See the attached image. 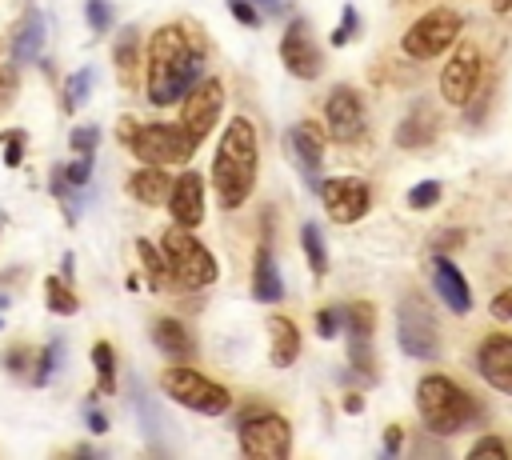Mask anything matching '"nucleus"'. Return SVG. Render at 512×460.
Wrapping results in <instances>:
<instances>
[{
    "label": "nucleus",
    "instance_id": "42",
    "mask_svg": "<svg viewBox=\"0 0 512 460\" xmlns=\"http://www.w3.org/2000/svg\"><path fill=\"white\" fill-rule=\"evenodd\" d=\"M32 360H36V356H32L28 344H12V348L4 352V368H8V372H24Z\"/></svg>",
    "mask_w": 512,
    "mask_h": 460
},
{
    "label": "nucleus",
    "instance_id": "50",
    "mask_svg": "<svg viewBox=\"0 0 512 460\" xmlns=\"http://www.w3.org/2000/svg\"><path fill=\"white\" fill-rule=\"evenodd\" d=\"M360 408H364V400H360L356 392H352V396H344V412H360Z\"/></svg>",
    "mask_w": 512,
    "mask_h": 460
},
{
    "label": "nucleus",
    "instance_id": "23",
    "mask_svg": "<svg viewBox=\"0 0 512 460\" xmlns=\"http://www.w3.org/2000/svg\"><path fill=\"white\" fill-rule=\"evenodd\" d=\"M128 192H132L140 204L156 208L160 200H168V192H172V176L164 172V164H144V168H136V172L128 176Z\"/></svg>",
    "mask_w": 512,
    "mask_h": 460
},
{
    "label": "nucleus",
    "instance_id": "29",
    "mask_svg": "<svg viewBox=\"0 0 512 460\" xmlns=\"http://www.w3.org/2000/svg\"><path fill=\"white\" fill-rule=\"evenodd\" d=\"M136 56H140V32L128 24L120 36H116V68H120V76L128 80L132 76V68H136Z\"/></svg>",
    "mask_w": 512,
    "mask_h": 460
},
{
    "label": "nucleus",
    "instance_id": "40",
    "mask_svg": "<svg viewBox=\"0 0 512 460\" xmlns=\"http://www.w3.org/2000/svg\"><path fill=\"white\" fill-rule=\"evenodd\" d=\"M88 176H92V156H80V160L64 164V180H68V188H84Z\"/></svg>",
    "mask_w": 512,
    "mask_h": 460
},
{
    "label": "nucleus",
    "instance_id": "8",
    "mask_svg": "<svg viewBox=\"0 0 512 460\" xmlns=\"http://www.w3.org/2000/svg\"><path fill=\"white\" fill-rule=\"evenodd\" d=\"M196 148L200 144L180 124H136V132L128 136V152L140 164H184Z\"/></svg>",
    "mask_w": 512,
    "mask_h": 460
},
{
    "label": "nucleus",
    "instance_id": "51",
    "mask_svg": "<svg viewBox=\"0 0 512 460\" xmlns=\"http://www.w3.org/2000/svg\"><path fill=\"white\" fill-rule=\"evenodd\" d=\"M492 8L496 12H512V0H492Z\"/></svg>",
    "mask_w": 512,
    "mask_h": 460
},
{
    "label": "nucleus",
    "instance_id": "37",
    "mask_svg": "<svg viewBox=\"0 0 512 460\" xmlns=\"http://www.w3.org/2000/svg\"><path fill=\"white\" fill-rule=\"evenodd\" d=\"M340 328H344V308H320V312H316V332H320V340H332Z\"/></svg>",
    "mask_w": 512,
    "mask_h": 460
},
{
    "label": "nucleus",
    "instance_id": "27",
    "mask_svg": "<svg viewBox=\"0 0 512 460\" xmlns=\"http://www.w3.org/2000/svg\"><path fill=\"white\" fill-rule=\"evenodd\" d=\"M44 296H48V312H56V316H72L76 308H80V300H76V292L60 280V276H52V280H44Z\"/></svg>",
    "mask_w": 512,
    "mask_h": 460
},
{
    "label": "nucleus",
    "instance_id": "19",
    "mask_svg": "<svg viewBox=\"0 0 512 460\" xmlns=\"http://www.w3.org/2000/svg\"><path fill=\"white\" fill-rule=\"evenodd\" d=\"M436 136H440V116H436V108H432L428 100L412 104L408 116L396 124V144L408 148V152H412V148H428Z\"/></svg>",
    "mask_w": 512,
    "mask_h": 460
},
{
    "label": "nucleus",
    "instance_id": "45",
    "mask_svg": "<svg viewBox=\"0 0 512 460\" xmlns=\"http://www.w3.org/2000/svg\"><path fill=\"white\" fill-rule=\"evenodd\" d=\"M84 420H88V432H96V436H100V432H108V416H104V412L88 408V416H84Z\"/></svg>",
    "mask_w": 512,
    "mask_h": 460
},
{
    "label": "nucleus",
    "instance_id": "9",
    "mask_svg": "<svg viewBox=\"0 0 512 460\" xmlns=\"http://www.w3.org/2000/svg\"><path fill=\"white\" fill-rule=\"evenodd\" d=\"M240 432V452L248 460H284L292 452V428L276 412H256L236 424Z\"/></svg>",
    "mask_w": 512,
    "mask_h": 460
},
{
    "label": "nucleus",
    "instance_id": "1",
    "mask_svg": "<svg viewBox=\"0 0 512 460\" xmlns=\"http://www.w3.org/2000/svg\"><path fill=\"white\" fill-rule=\"evenodd\" d=\"M204 52L208 48L200 44V32L192 24L176 20L156 28L148 44V100L156 108L184 100V92L204 76Z\"/></svg>",
    "mask_w": 512,
    "mask_h": 460
},
{
    "label": "nucleus",
    "instance_id": "18",
    "mask_svg": "<svg viewBox=\"0 0 512 460\" xmlns=\"http://www.w3.org/2000/svg\"><path fill=\"white\" fill-rule=\"evenodd\" d=\"M432 288H436V296L448 304V312L464 316V312L472 308V288H468L464 272H460L444 252L432 256Z\"/></svg>",
    "mask_w": 512,
    "mask_h": 460
},
{
    "label": "nucleus",
    "instance_id": "11",
    "mask_svg": "<svg viewBox=\"0 0 512 460\" xmlns=\"http://www.w3.org/2000/svg\"><path fill=\"white\" fill-rule=\"evenodd\" d=\"M480 80H484V60H480V48L476 44H452V56H448V64H444V72H440V96L448 100V104H456V108H464L468 100H472V92L480 88Z\"/></svg>",
    "mask_w": 512,
    "mask_h": 460
},
{
    "label": "nucleus",
    "instance_id": "13",
    "mask_svg": "<svg viewBox=\"0 0 512 460\" xmlns=\"http://www.w3.org/2000/svg\"><path fill=\"white\" fill-rule=\"evenodd\" d=\"M324 124H328V136L340 140V144H356L364 140V128H368V116H364V100L352 84H336L324 100Z\"/></svg>",
    "mask_w": 512,
    "mask_h": 460
},
{
    "label": "nucleus",
    "instance_id": "26",
    "mask_svg": "<svg viewBox=\"0 0 512 460\" xmlns=\"http://www.w3.org/2000/svg\"><path fill=\"white\" fill-rule=\"evenodd\" d=\"M60 360H64V340H48V344H44V352L32 360V384H36V388H44V384L56 376Z\"/></svg>",
    "mask_w": 512,
    "mask_h": 460
},
{
    "label": "nucleus",
    "instance_id": "20",
    "mask_svg": "<svg viewBox=\"0 0 512 460\" xmlns=\"http://www.w3.org/2000/svg\"><path fill=\"white\" fill-rule=\"evenodd\" d=\"M252 296L264 300V304H276L284 296V284H280V268H276V256H272V240L264 236L260 248H256V260H252Z\"/></svg>",
    "mask_w": 512,
    "mask_h": 460
},
{
    "label": "nucleus",
    "instance_id": "43",
    "mask_svg": "<svg viewBox=\"0 0 512 460\" xmlns=\"http://www.w3.org/2000/svg\"><path fill=\"white\" fill-rule=\"evenodd\" d=\"M488 312H492L496 320H512V288L496 292V296H492V304H488Z\"/></svg>",
    "mask_w": 512,
    "mask_h": 460
},
{
    "label": "nucleus",
    "instance_id": "15",
    "mask_svg": "<svg viewBox=\"0 0 512 460\" xmlns=\"http://www.w3.org/2000/svg\"><path fill=\"white\" fill-rule=\"evenodd\" d=\"M324 144H328V132L316 124V120H300L288 128V148L300 164V176L304 184L316 192L320 188V164H324Z\"/></svg>",
    "mask_w": 512,
    "mask_h": 460
},
{
    "label": "nucleus",
    "instance_id": "35",
    "mask_svg": "<svg viewBox=\"0 0 512 460\" xmlns=\"http://www.w3.org/2000/svg\"><path fill=\"white\" fill-rule=\"evenodd\" d=\"M84 20H88V28L100 36V32H108L112 28V4L108 0H88L84 4Z\"/></svg>",
    "mask_w": 512,
    "mask_h": 460
},
{
    "label": "nucleus",
    "instance_id": "14",
    "mask_svg": "<svg viewBox=\"0 0 512 460\" xmlns=\"http://www.w3.org/2000/svg\"><path fill=\"white\" fill-rule=\"evenodd\" d=\"M280 60H284V68L296 76V80H312V76H320V44L312 40V28H308V20H292L288 24V32L280 36Z\"/></svg>",
    "mask_w": 512,
    "mask_h": 460
},
{
    "label": "nucleus",
    "instance_id": "31",
    "mask_svg": "<svg viewBox=\"0 0 512 460\" xmlns=\"http://www.w3.org/2000/svg\"><path fill=\"white\" fill-rule=\"evenodd\" d=\"M132 404H136V412H140V420H144L148 440H152V444H160V428H164V420L156 416V408H152V400L144 396V388H140V384H132Z\"/></svg>",
    "mask_w": 512,
    "mask_h": 460
},
{
    "label": "nucleus",
    "instance_id": "5",
    "mask_svg": "<svg viewBox=\"0 0 512 460\" xmlns=\"http://www.w3.org/2000/svg\"><path fill=\"white\" fill-rule=\"evenodd\" d=\"M160 388H164V396H172L180 408H192V412H200V416H224V412L232 408V392H228L224 384L208 380L204 372L188 368L184 360H176L172 368L160 372Z\"/></svg>",
    "mask_w": 512,
    "mask_h": 460
},
{
    "label": "nucleus",
    "instance_id": "39",
    "mask_svg": "<svg viewBox=\"0 0 512 460\" xmlns=\"http://www.w3.org/2000/svg\"><path fill=\"white\" fill-rule=\"evenodd\" d=\"M356 28H360V16H356V8H352V4H344V16H340V28H336V32L328 36V40H332V44L340 48V44H348V36H356Z\"/></svg>",
    "mask_w": 512,
    "mask_h": 460
},
{
    "label": "nucleus",
    "instance_id": "16",
    "mask_svg": "<svg viewBox=\"0 0 512 460\" xmlns=\"http://www.w3.org/2000/svg\"><path fill=\"white\" fill-rule=\"evenodd\" d=\"M476 372L484 376L488 388L512 396V336H504V332L484 336L476 348Z\"/></svg>",
    "mask_w": 512,
    "mask_h": 460
},
{
    "label": "nucleus",
    "instance_id": "48",
    "mask_svg": "<svg viewBox=\"0 0 512 460\" xmlns=\"http://www.w3.org/2000/svg\"><path fill=\"white\" fill-rule=\"evenodd\" d=\"M460 240H464V232H444V236H440V244H436V252H444V248H456Z\"/></svg>",
    "mask_w": 512,
    "mask_h": 460
},
{
    "label": "nucleus",
    "instance_id": "21",
    "mask_svg": "<svg viewBox=\"0 0 512 460\" xmlns=\"http://www.w3.org/2000/svg\"><path fill=\"white\" fill-rule=\"evenodd\" d=\"M152 344H156L168 360H192V356H196V340H192V332H188L176 316H160V320L152 324Z\"/></svg>",
    "mask_w": 512,
    "mask_h": 460
},
{
    "label": "nucleus",
    "instance_id": "4",
    "mask_svg": "<svg viewBox=\"0 0 512 460\" xmlns=\"http://www.w3.org/2000/svg\"><path fill=\"white\" fill-rule=\"evenodd\" d=\"M160 252H164V264H168V276L180 284V288H208L220 268H216V256L192 236V228L184 224H172L160 232Z\"/></svg>",
    "mask_w": 512,
    "mask_h": 460
},
{
    "label": "nucleus",
    "instance_id": "44",
    "mask_svg": "<svg viewBox=\"0 0 512 460\" xmlns=\"http://www.w3.org/2000/svg\"><path fill=\"white\" fill-rule=\"evenodd\" d=\"M400 444H404V428H400V424H388V428H384V452L396 456Z\"/></svg>",
    "mask_w": 512,
    "mask_h": 460
},
{
    "label": "nucleus",
    "instance_id": "25",
    "mask_svg": "<svg viewBox=\"0 0 512 460\" xmlns=\"http://www.w3.org/2000/svg\"><path fill=\"white\" fill-rule=\"evenodd\" d=\"M300 244H304V256H308V268H312V276H324V272H328V248H324V240H320V228H316L312 220L300 228Z\"/></svg>",
    "mask_w": 512,
    "mask_h": 460
},
{
    "label": "nucleus",
    "instance_id": "12",
    "mask_svg": "<svg viewBox=\"0 0 512 460\" xmlns=\"http://www.w3.org/2000/svg\"><path fill=\"white\" fill-rule=\"evenodd\" d=\"M316 196L324 200V212L332 224H356L372 208V188L360 176H328L320 180Z\"/></svg>",
    "mask_w": 512,
    "mask_h": 460
},
{
    "label": "nucleus",
    "instance_id": "30",
    "mask_svg": "<svg viewBox=\"0 0 512 460\" xmlns=\"http://www.w3.org/2000/svg\"><path fill=\"white\" fill-rule=\"evenodd\" d=\"M136 256H140V264H144V272H148V284H152V288H160V284L168 280L164 252H156L148 240H136Z\"/></svg>",
    "mask_w": 512,
    "mask_h": 460
},
{
    "label": "nucleus",
    "instance_id": "3",
    "mask_svg": "<svg viewBox=\"0 0 512 460\" xmlns=\"http://www.w3.org/2000/svg\"><path fill=\"white\" fill-rule=\"evenodd\" d=\"M416 412H420V420H424L428 432H436V436H456V432H464V428L472 424L476 404H472V396H468L452 376L428 372V376H420V384H416Z\"/></svg>",
    "mask_w": 512,
    "mask_h": 460
},
{
    "label": "nucleus",
    "instance_id": "17",
    "mask_svg": "<svg viewBox=\"0 0 512 460\" xmlns=\"http://www.w3.org/2000/svg\"><path fill=\"white\" fill-rule=\"evenodd\" d=\"M168 212H172V224H184V228H196L204 220V176L200 172H184L172 180Z\"/></svg>",
    "mask_w": 512,
    "mask_h": 460
},
{
    "label": "nucleus",
    "instance_id": "52",
    "mask_svg": "<svg viewBox=\"0 0 512 460\" xmlns=\"http://www.w3.org/2000/svg\"><path fill=\"white\" fill-rule=\"evenodd\" d=\"M0 228H4V212H0Z\"/></svg>",
    "mask_w": 512,
    "mask_h": 460
},
{
    "label": "nucleus",
    "instance_id": "6",
    "mask_svg": "<svg viewBox=\"0 0 512 460\" xmlns=\"http://www.w3.org/2000/svg\"><path fill=\"white\" fill-rule=\"evenodd\" d=\"M460 28H464V16L448 4H440L408 24V32L400 36V48L412 60H432V56H444L460 40Z\"/></svg>",
    "mask_w": 512,
    "mask_h": 460
},
{
    "label": "nucleus",
    "instance_id": "38",
    "mask_svg": "<svg viewBox=\"0 0 512 460\" xmlns=\"http://www.w3.org/2000/svg\"><path fill=\"white\" fill-rule=\"evenodd\" d=\"M0 140H4V164H8V168H20V160H24V132L12 128V132H4Z\"/></svg>",
    "mask_w": 512,
    "mask_h": 460
},
{
    "label": "nucleus",
    "instance_id": "47",
    "mask_svg": "<svg viewBox=\"0 0 512 460\" xmlns=\"http://www.w3.org/2000/svg\"><path fill=\"white\" fill-rule=\"evenodd\" d=\"M12 92H16V76L12 72H0V108L12 100Z\"/></svg>",
    "mask_w": 512,
    "mask_h": 460
},
{
    "label": "nucleus",
    "instance_id": "49",
    "mask_svg": "<svg viewBox=\"0 0 512 460\" xmlns=\"http://www.w3.org/2000/svg\"><path fill=\"white\" fill-rule=\"evenodd\" d=\"M116 132H120V140L128 144V136L136 132V120H120V124H116Z\"/></svg>",
    "mask_w": 512,
    "mask_h": 460
},
{
    "label": "nucleus",
    "instance_id": "32",
    "mask_svg": "<svg viewBox=\"0 0 512 460\" xmlns=\"http://www.w3.org/2000/svg\"><path fill=\"white\" fill-rule=\"evenodd\" d=\"M88 88H92V68L72 72V76H68V84H64V112H76V108L84 104Z\"/></svg>",
    "mask_w": 512,
    "mask_h": 460
},
{
    "label": "nucleus",
    "instance_id": "36",
    "mask_svg": "<svg viewBox=\"0 0 512 460\" xmlns=\"http://www.w3.org/2000/svg\"><path fill=\"white\" fill-rule=\"evenodd\" d=\"M96 140H100V128H96V124H80V128H72V136H68V144H72L80 156H96Z\"/></svg>",
    "mask_w": 512,
    "mask_h": 460
},
{
    "label": "nucleus",
    "instance_id": "10",
    "mask_svg": "<svg viewBox=\"0 0 512 460\" xmlns=\"http://www.w3.org/2000/svg\"><path fill=\"white\" fill-rule=\"evenodd\" d=\"M220 112H224V84H220V76H200L188 92H184V108H180V128L200 144L212 128H216V120H220Z\"/></svg>",
    "mask_w": 512,
    "mask_h": 460
},
{
    "label": "nucleus",
    "instance_id": "7",
    "mask_svg": "<svg viewBox=\"0 0 512 460\" xmlns=\"http://www.w3.org/2000/svg\"><path fill=\"white\" fill-rule=\"evenodd\" d=\"M396 344L404 356L412 360H436L440 356V328H436V316L428 308L424 296L408 292L400 304H396Z\"/></svg>",
    "mask_w": 512,
    "mask_h": 460
},
{
    "label": "nucleus",
    "instance_id": "24",
    "mask_svg": "<svg viewBox=\"0 0 512 460\" xmlns=\"http://www.w3.org/2000/svg\"><path fill=\"white\" fill-rule=\"evenodd\" d=\"M268 336H272V344H268L272 368L296 364V356H300V328L288 316H268Z\"/></svg>",
    "mask_w": 512,
    "mask_h": 460
},
{
    "label": "nucleus",
    "instance_id": "2",
    "mask_svg": "<svg viewBox=\"0 0 512 460\" xmlns=\"http://www.w3.org/2000/svg\"><path fill=\"white\" fill-rule=\"evenodd\" d=\"M256 172H260L256 128L248 116H232L216 144V156H212V188L228 212L248 204V196L256 188Z\"/></svg>",
    "mask_w": 512,
    "mask_h": 460
},
{
    "label": "nucleus",
    "instance_id": "34",
    "mask_svg": "<svg viewBox=\"0 0 512 460\" xmlns=\"http://www.w3.org/2000/svg\"><path fill=\"white\" fill-rule=\"evenodd\" d=\"M504 456H508V444L500 436H480L468 448V460H504Z\"/></svg>",
    "mask_w": 512,
    "mask_h": 460
},
{
    "label": "nucleus",
    "instance_id": "28",
    "mask_svg": "<svg viewBox=\"0 0 512 460\" xmlns=\"http://www.w3.org/2000/svg\"><path fill=\"white\" fill-rule=\"evenodd\" d=\"M92 364H96V376H100V392H116V352H112L108 340L92 344Z\"/></svg>",
    "mask_w": 512,
    "mask_h": 460
},
{
    "label": "nucleus",
    "instance_id": "41",
    "mask_svg": "<svg viewBox=\"0 0 512 460\" xmlns=\"http://www.w3.org/2000/svg\"><path fill=\"white\" fill-rule=\"evenodd\" d=\"M228 12H232L244 28H260V24H264V16L256 12V4H252V0H228Z\"/></svg>",
    "mask_w": 512,
    "mask_h": 460
},
{
    "label": "nucleus",
    "instance_id": "22",
    "mask_svg": "<svg viewBox=\"0 0 512 460\" xmlns=\"http://www.w3.org/2000/svg\"><path fill=\"white\" fill-rule=\"evenodd\" d=\"M40 52H44V16L36 8H28L24 20L12 32V60L16 64H36Z\"/></svg>",
    "mask_w": 512,
    "mask_h": 460
},
{
    "label": "nucleus",
    "instance_id": "33",
    "mask_svg": "<svg viewBox=\"0 0 512 460\" xmlns=\"http://www.w3.org/2000/svg\"><path fill=\"white\" fill-rule=\"evenodd\" d=\"M440 180H420V184H412L408 188V208H416V212H428L436 200H440Z\"/></svg>",
    "mask_w": 512,
    "mask_h": 460
},
{
    "label": "nucleus",
    "instance_id": "46",
    "mask_svg": "<svg viewBox=\"0 0 512 460\" xmlns=\"http://www.w3.org/2000/svg\"><path fill=\"white\" fill-rule=\"evenodd\" d=\"M252 4H256V12H260V16H280V12H288V8H284V0H252Z\"/></svg>",
    "mask_w": 512,
    "mask_h": 460
}]
</instances>
